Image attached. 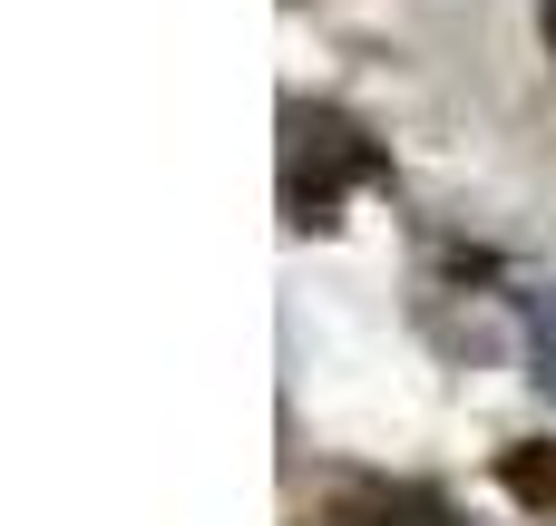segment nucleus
<instances>
[{
  "label": "nucleus",
  "mask_w": 556,
  "mask_h": 526,
  "mask_svg": "<svg viewBox=\"0 0 556 526\" xmlns=\"http://www.w3.org/2000/svg\"><path fill=\"white\" fill-rule=\"evenodd\" d=\"M381 176V146L352 127V117H332V107H283V215L293 224H332V205L352 195V185H371Z\"/></svg>",
  "instance_id": "1"
},
{
  "label": "nucleus",
  "mask_w": 556,
  "mask_h": 526,
  "mask_svg": "<svg viewBox=\"0 0 556 526\" xmlns=\"http://www.w3.org/2000/svg\"><path fill=\"white\" fill-rule=\"evenodd\" d=\"M323 526H459L430 488H342L332 508H323Z\"/></svg>",
  "instance_id": "2"
},
{
  "label": "nucleus",
  "mask_w": 556,
  "mask_h": 526,
  "mask_svg": "<svg viewBox=\"0 0 556 526\" xmlns=\"http://www.w3.org/2000/svg\"><path fill=\"white\" fill-rule=\"evenodd\" d=\"M498 478H508V498H528V508H547V517H556V449H547V439H538V449H508Z\"/></svg>",
  "instance_id": "3"
},
{
  "label": "nucleus",
  "mask_w": 556,
  "mask_h": 526,
  "mask_svg": "<svg viewBox=\"0 0 556 526\" xmlns=\"http://www.w3.org/2000/svg\"><path fill=\"white\" fill-rule=\"evenodd\" d=\"M528 381L556 400V293H528Z\"/></svg>",
  "instance_id": "4"
},
{
  "label": "nucleus",
  "mask_w": 556,
  "mask_h": 526,
  "mask_svg": "<svg viewBox=\"0 0 556 526\" xmlns=\"http://www.w3.org/2000/svg\"><path fill=\"white\" fill-rule=\"evenodd\" d=\"M538 10H547V49H556V0H538Z\"/></svg>",
  "instance_id": "5"
}]
</instances>
